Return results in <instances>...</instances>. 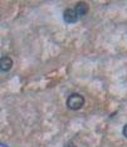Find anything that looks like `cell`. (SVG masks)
<instances>
[{"label": "cell", "instance_id": "cell-4", "mask_svg": "<svg viewBox=\"0 0 127 147\" xmlns=\"http://www.w3.org/2000/svg\"><path fill=\"white\" fill-rule=\"evenodd\" d=\"M74 9H76L78 16L81 18V16H84L87 13H88V4H87V3H78Z\"/></svg>", "mask_w": 127, "mask_h": 147}, {"label": "cell", "instance_id": "cell-2", "mask_svg": "<svg viewBox=\"0 0 127 147\" xmlns=\"http://www.w3.org/2000/svg\"><path fill=\"white\" fill-rule=\"evenodd\" d=\"M63 19H64V22L68 23V24H73V23H76L77 20H78L79 16H78V14H77L76 9L69 8L63 13Z\"/></svg>", "mask_w": 127, "mask_h": 147}, {"label": "cell", "instance_id": "cell-5", "mask_svg": "<svg viewBox=\"0 0 127 147\" xmlns=\"http://www.w3.org/2000/svg\"><path fill=\"white\" fill-rule=\"evenodd\" d=\"M64 147H76V145H74V143H73L72 141H69V142H67L66 143V146Z\"/></svg>", "mask_w": 127, "mask_h": 147}, {"label": "cell", "instance_id": "cell-3", "mask_svg": "<svg viewBox=\"0 0 127 147\" xmlns=\"http://www.w3.org/2000/svg\"><path fill=\"white\" fill-rule=\"evenodd\" d=\"M13 67V59L10 57L8 55H4L1 57V59H0V68H1V72H9L11 69Z\"/></svg>", "mask_w": 127, "mask_h": 147}, {"label": "cell", "instance_id": "cell-6", "mask_svg": "<svg viewBox=\"0 0 127 147\" xmlns=\"http://www.w3.org/2000/svg\"><path fill=\"white\" fill-rule=\"evenodd\" d=\"M122 133H123V136H125L126 138H127V125H126L125 127H123V131H122Z\"/></svg>", "mask_w": 127, "mask_h": 147}, {"label": "cell", "instance_id": "cell-1", "mask_svg": "<svg viewBox=\"0 0 127 147\" xmlns=\"http://www.w3.org/2000/svg\"><path fill=\"white\" fill-rule=\"evenodd\" d=\"M84 105V97L79 93H72L71 96L67 98V107L72 111H78Z\"/></svg>", "mask_w": 127, "mask_h": 147}]
</instances>
